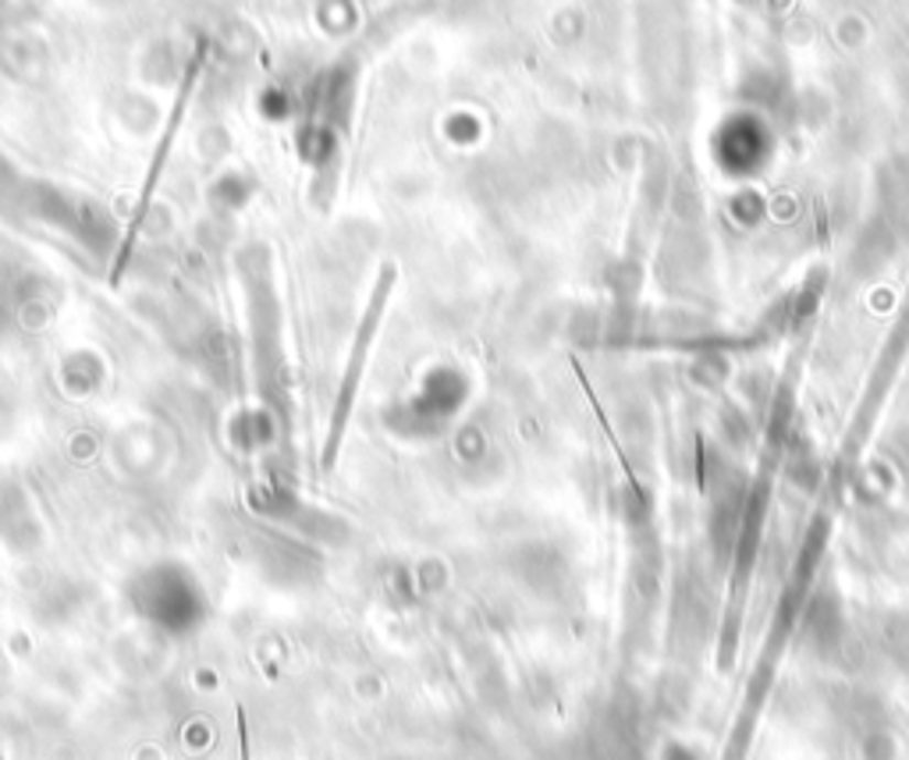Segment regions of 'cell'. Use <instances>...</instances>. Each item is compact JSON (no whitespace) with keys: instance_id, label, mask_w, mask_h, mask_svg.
<instances>
[{"instance_id":"1","label":"cell","mask_w":909,"mask_h":760,"mask_svg":"<svg viewBox=\"0 0 909 760\" xmlns=\"http://www.w3.org/2000/svg\"><path fill=\"white\" fill-rule=\"evenodd\" d=\"M391 281H394V271L388 267V271L377 278V289H374V295H370V306H366L362 324H359V330H356V348H353V359H348V367H345V380H342L338 405H334V423H331V437H327V448H324V466L334 463V452H338V441H342V431H345V420H348V413H353V402H356V391H359V377H362V367H366V356H370L374 335H377V327H380V321H385V310H388Z\"/></svg>"}]
</instances>
